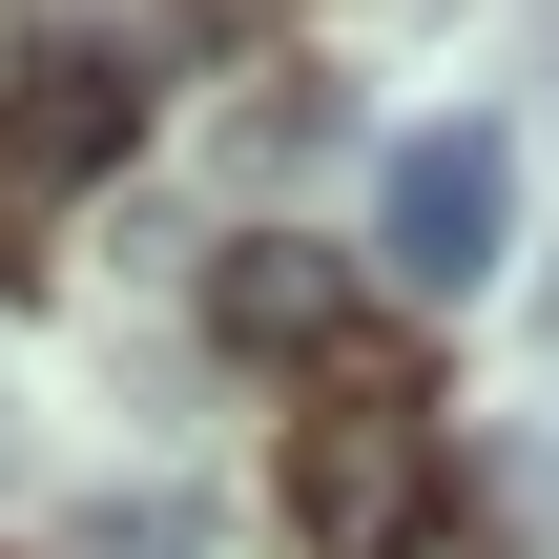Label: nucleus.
<instances>
[{
	"label": "nucleus",
	"mask_w": 559,
	"mask_h": 559,
	"mask_svg": "<svg viewBox=\"0 0 559 559\" xmlns=\"http://www.w3.org/2000/svg\"><path fill=\"white\" fill-rule=\"evenodd\" d=\"M290 539H311V559H415V539H436V415H415V394L290 415Z\"/></svg>",
	"instance_id": "nucleus-2"
},
{
	"label": "nucleus",
	"mask_w": 559,
	"mask_h": 559,
	"mask_svg": "<svg viewBox=\"0 0 559 559\" xmlns=\"http://www.w3.org/2000/svg\"><path fill=\"white\" fill-rule=\"evenodd\" d=\"M83 559H187V498H104V519H83Z\"/></svg>",
	"instance_id": "nucleus-6"
},
{
	"label": "nucleus",
	"mask_w": 559,
	"mask_h": 559,
	"mask_svg": "<svg viewBox=\"0 0 559 559\" xmlns=\"http://www.w3.org/2000/svg\"><path fill=\"white\" fill-rule=\"evenodd\" d=\"M498 249H519V124L456 104V124H415V145L373 166V270H394L415 311H456V290H498Z\"/></svg>",
	"instance_id": "nucleus-1"
},
{
	"label": "nucleus",
	"mask_w": 559,
	"mask_h": 559,
	"mask_svg": "<svg viewBox=\"0 0 559 559\" xmlns=\"http://www.w3.org/2000/svg\"><path fill=\"white\" fill-rule=\"evenodd\" d=\"M124 124H145V83H124L104 41H41V62L0 83V207H62V187H104V166H124Z\"/></svg>",
	"instance_id": "nucleus-3"
},
{
	"label": "nucleus",
	"mask_w": 559,
	"mask_h": 559,
	"mask_svg": "<svg viewBox=\"0 0 559 559\" xmlns=\"http://www.w3.org/2000/svg\"><path fill=\"white\" fill-rule=\"evenodd\" d=\"M228 145H249V187H290V166H332V145H353V104H332V62H290V83H270V104H249Z\"/></svg>",
	"instance_id": "nucleus-5"
},
{
	"label": "nucleus",
	"mask_w": 559,
	"mask_h": 559,
	"mask_svg": "<svg viewBox=\"0 0 559 559\" xmlns=\"http://www.w3.org/2000/svg\"><path fill=\"white\" fill-rule=\"evenodd\" d=\"M0 477H21V415H0Z\"/></svg>",
	"instance_id": "nucleus-7"
},
{
	"label": "nucleus",
	"mask_w": 559,
	"mask_h": 559,
	"mask_svg": "<svg viewBox=\"0 0 559 559\" xmlns=\"http://www.w3.org/2000/svg\"><path fill=\"white\" fill-rule=\"evenodd\" d=\"M207 311H228L249 353H311V332H332V270H311V249H228V290H207Z\"/></svg>",
	"instance_id": "nucleus-4"
}]
</instances>
